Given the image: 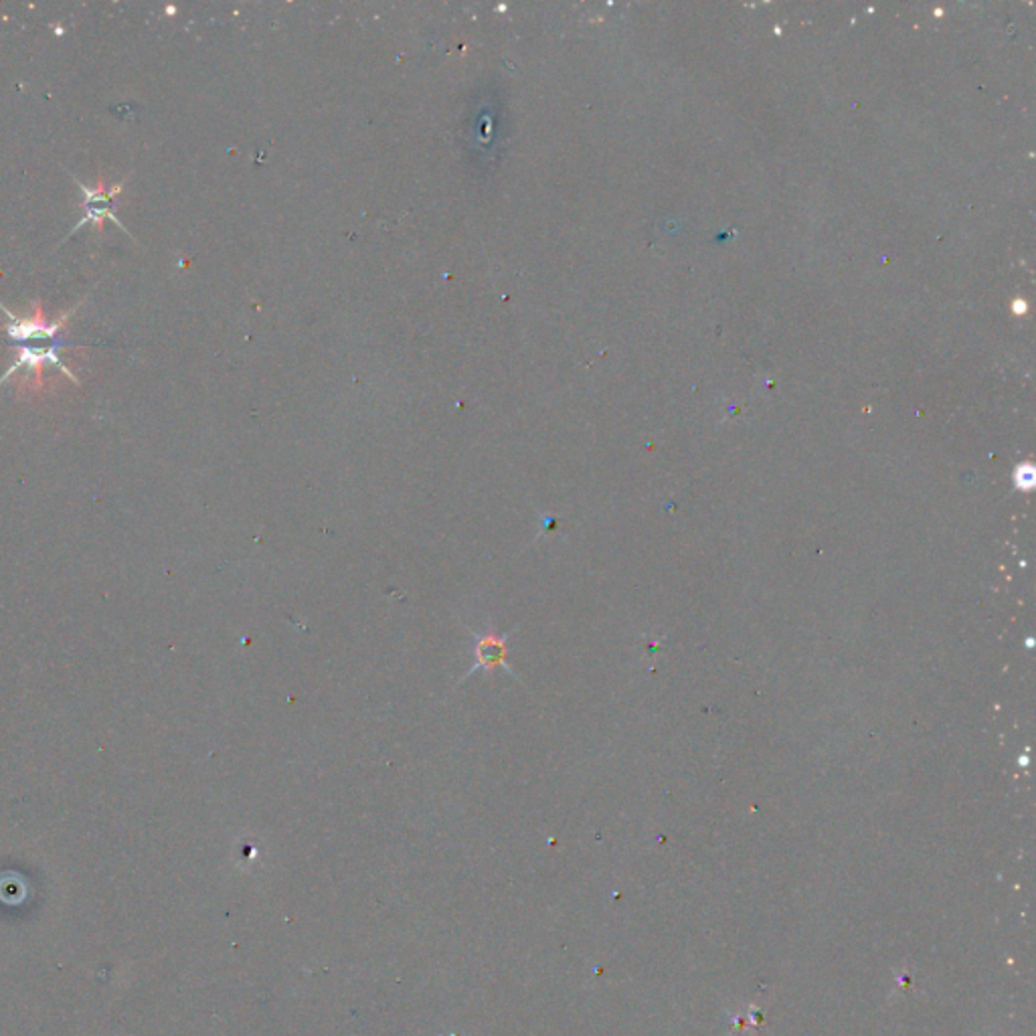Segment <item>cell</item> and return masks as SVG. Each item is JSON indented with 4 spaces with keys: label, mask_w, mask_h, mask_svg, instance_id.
Masks as SVG:
<instances>
[{
    "label": "cell",
    "mask_w": 1036,
    "mask_h": 1036,
    "mask_svg": "<svg viewBox=\"0 0 1036 1036\" xmlns=\"http://www.w3.org/2000/svg\"><path fill=\"white\" fill-rule=\"evenodd\" d=\"M124 182H126V180H122L118 185H112L109 189H106L104 180L100 179L97 180L96 187L90 189V187H85L80 180L75 179V185L80 187V191L84 192L85 217L77 223V227L73 229L72 233L87 226V223H94L97 231L102 233L106 219H112L122 231H126V227L122 226V221H119L118 217H116V211H114L116 197H118L122 189H124ZM126 233H128V231H126Z\"/></svg>",
    "instance_id": "obj_3"
},
{
    "label": "cell",
    "mask_w": 1036,
    "mask_h": 1036,
    "mask_svg": "<svg viewBox=\"0 0 1036 1036\" xmlns=\"http://www.w3.org/2000/svg\"><path fill=\"white\" fill-rule=\"evenodd\" d=\"M0 311L11 318L9 326H7V333L14 343H29V341L55 343L57 333L67 324L70 316L73 314V311H70L67 314H61L60 321L49 322L41 302H35L27 316H17L14 312L9 311L2 304H0Z\"/></svg>",
    "instance_id": "obj_2"
},
{
    "label": "cell",
    "mask_w": 1036,
    "mask_h": 1036,
    "mask_svg": "<svg viewBox=\"0 0 1036 1036\" xmlns=\"http://www.w3.org/2000/svg\"><path fill=\"white\" fill-rule=\"evenodd\" d=\"M474 655H477V664L472 667L470 672H474L477 668L504 667L506 670H511L509 662H506V636H494V634L480 636Z\"/></svg>",
    "instance_id": "obj_4"
},
{
    "label": "cell",
    "mask_w": 1036,
    "mask_h": 1036,
    "mask_svg": "<svg viewBox=\"0 0 1036 1036\" xmlns=\"http://www.w3.org/2000/svg\"><path fill=\"white\" fill-rule=\"evenodd\" d=\"M60 346L61 343H51V345L45 346H21V350L17 353V358L12 363L11 369L7 370L2 377H0V383L7 381L12 375H21V387L27 389V391H36L45 385V369L48 365L51 367H57V369L67 375L72 381L80 383L75 377H73L72 370L65 367V363L61 360L60 357Z\"/></svg>",
    "instance_id": "obj_1"
}]
</instances>
